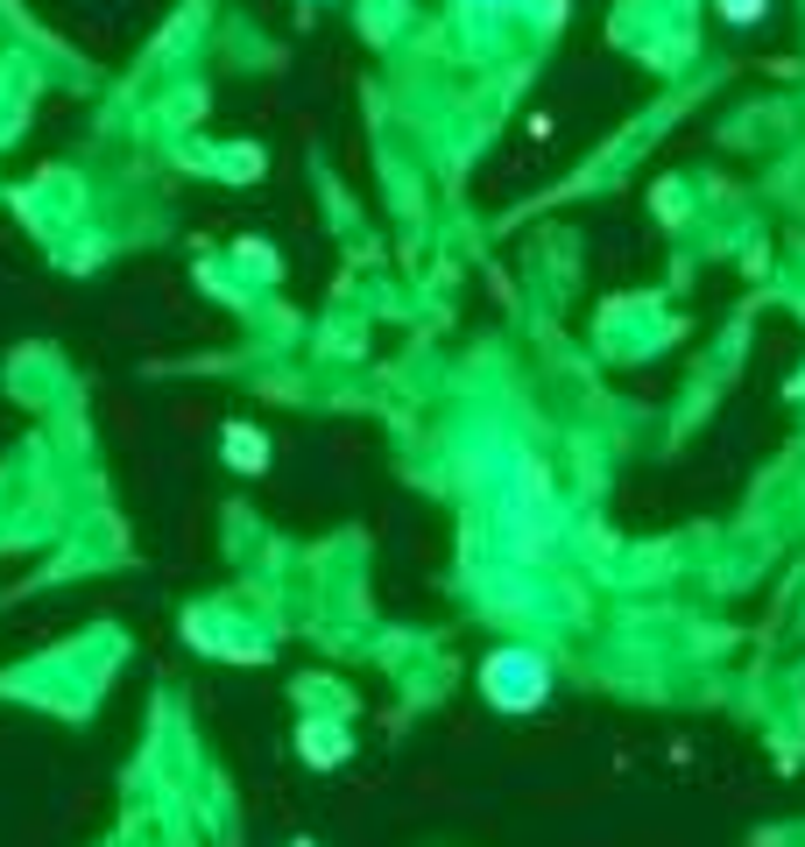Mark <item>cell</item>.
Returning <instances> with one entry per match:
<instances>
[{
    "label": "cell",
    "instance_id": "cell-2",
    "mask_svg": "<svg viewBox=\"0 0 805 847\" xmlns=\"http://www.w3.org/2000/svg\"><path fill=\"white\" fill-rule=\"evenodd\" d=\"M727 22H750V14H763V0H721Z\"/></svg>",
    "mask_w": 805,
    "mask_h": 847
},
{
    "label": "cell",
    "instance_id": "cell-1",
    "mask_svg": "<svg viewBox=\"0 0 805 847\" xmlns=\"http://www.w3.org/2000/svg\"><path fill=\"white\" fill-rule=\"evenodd\" d=\"M551 671L530 657V650H502V657H488V700L509 706V714H530L537 700H544Z\"/></svg>",
    "mask_w": 805,
    "mask_h": 847
}]
</instances>
